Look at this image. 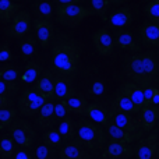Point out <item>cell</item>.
<instances>
[{"mask_svg": "<svg viewBox=\"0 0 159 159\" xmlns=\"http://www.w3.org/2000/svg\"><path fill=\"white\" fill-rule=\"evenodd\" d=\"M140 123L141 129L144 133H149L151 130H154V127L157 126L159 121V106L155 105H145L143 109L140 110Z\"/></svg>", "mask_w": 159, "mask_h": 159, "instance_id": "18", "label": "cell"}, {"mask_svg": "<svg viewBox=\"0 0 159 159\" xmlns=\"http://www.w3.org/2000/svg\"><path fill=\"white\" fill-rule=\"evenodd\" d=\"M16 92H18V85L16 82L0 80V95L3 96H13Z\"/></svg>", "mask_w": 159, "mask_h": 159, "instance_id": "39", "label": "cell"}, {"mask_svg": "<svg viewBox=\"0 0 159 159\" xmlns=\"http://www.w3.org/2000/svg\"><path fill=\"white\" fill-rule=\"evenodd\" d=\"M8 134L20 148L30 149L35 143V130L25 119L17 117L14 123L8 127Z\"/></svg>", "mask_w": 159, "mask_h": 159, "instance_id": "5", "label": "cell"}, {"mask_svg": "<svg viewBox=\"0 0 159 159\" xmlns=\"http://www.w3.org/2000/svg\"><path fill=\"white\" fill-rule=\"evenodd\" d=\"M92 43L99 55L110 56L116 46L115 35H112L107 28H101L92 35Z\"/></svg>", "mask_w": 159, "mask_h": 159, "instance_id": "9", "label": "cell"}, {"mask_svg": "<svg viewBox=\"0 0 159 159\" xmlns=\"http://www.w3.org/2000/svg\"><path fill=\"white\" fill-rule=\"evenodd\" d=\"M66 101H67V103H69L70 112L71 113H74V115H77V116L85 115V110H87V106H88V102L85 98L73 95V96H70L69 99H66Z\"/></svg>", "mask_w": 159, "mask_h": 159, "instance_id": "32", "label": "cell"}, {"mask_svg": "<svg viewBox=\"0 0 159 159\" xmlns=\"http://www.w3.org/2000/svg\"><path fill=\"white\" fill-rule=\"evenodd\" d=\"M35 120L39 129H42V130L53 129L56 126V123H57V119H56V115H55V103L52 101H48L39 109Z\"/></svg>", "mask_w": 159, "mask_h": 159, "instance_id": "16", "label": "cell"}, {"mask_svg": "<svg viewBox=\"0 0 159 159\" xmlns=\"http://www.w3.org/2000/svg\"><path fill=\"white\" fill-rule=\"evenodd\" d=\"M82 0H56L57 6H64V4H81Z\"/></svg>", "mask_w": 159, "mask_h": 159, "instance_id": "45", "label": "cell"}, {"mask_svg": "<svg viewBox=\"0 0 159 159\" xmlns=\"http://www.w3.org/2000/svg\"><path fill=\"white\" fill-rule=\"evenodd\" d=\"M89 3H91L92 11L96 16L101 17V18H105V16L107 14L110 6H112V3L109 0H89Z\"/></svg>", "mask_w": 159, "mask_h": 159, "instance_id": "37", "label": "cell"}, {"mask_svg": "<svg viewBox=\"0 0 159 159\" xmlns=\"http://www.w3.org/2000/svg\"><path fill=\"white\" fill-rule=\"evenodd\" d=\"M11 159H32V157H31V154L28 152V149L20 148L16 151V154H14V157Z\"/></svg>", "mask_w": 159, "mask_h": 159, "instance_id": "42", "label": "cell"}, {"mask_svg": "<svg viewBox=\"0 0 159 159\" xmlns=\"http://www.w3.org/2000/svg\"><path fill=\"white\" fill-rule=\"evenodd\" d=\"M149 105H155V106H159V88L157 87L154 91V95H152V99H151V103Z\"/></svg>", "mask_w": 159, "mask_h": 159, "instance_id": "46", "label": "cell"}, {"mask_svg": "<svg viewBox=\"0 0 159 159\" xmlns=\"http://www.w3.org/2000/svg\"><path fill=\"white\" fill-rule=\"evenodd\" d=\"M20 77H21V73H20L18 67L13 66V64H8V63L0 66V80L16 82Z\"/></svg>", "mask_w": 159, "mask_h": 159, "instance_id": "34", "label": "cell"}, {"mask_svg": "<svg viewBox=\"0 0 159 159\" xmlns=\"http://www.w3.org/2000/svg\"><path fill=\"white\" fill-rule=\"evenodd\" d=\"M46 99L42 95H39L34 88L25 89L24 92L20 95L18 98V113H21L22 116L27 117H34L38 115L39 109L46 103Z\"/></svg>", "mask_w": 159, "mask_h": 159, "instance_id": "6", "label": "cell"}, {"mask_svg": "<svg viewBox=\"0 0 159 159\" xmlns=\"http://www.w3.org/2000/svg\"><path fill=\"white\" fill-rule=\"evenodd\" d=\"M109 27L113 30H126L133 22V11L130 7H121L109 16Z\"/></svg>", "mask_w": 159, "mask_h": 159, "instance_id": "20", "label": "cell"}, {"mask_svg": "<svg viewBox=\"0 0 159 159\" xmlns=\"http://www.w3.org/2000/svg\"><path fill=\"white\" fill-rule=\"evenodd\" d=\"M144 14L151 22L159 24V0H151L144 7Z\"/></svg>", "mask_w": 159, "mask_h": 159, "instance_id": "36", "label": "cell"}, {"mask_svg": "<svg viewBox=\"0 0 159 159\" xmlns=\"http://www.w3.org/2000/svg\"><path fill=\"white\" fill-rule=\"evenodd\" d=\"M124 75L131 82L145 87H157L159 82V56L157 52L134 53L124 59Z\"/></svg>", "mask_w": 159, "mask_h": 159, "instance_id": "1", "label": "cell"}, {"mask_svg": "<svg viewBox=\"0 0 159 159\" xmlns=\"http://www.w3.org/2000/svg\"><path fill=\"white\" fill-rule=\"evenodd\" d=\"M77 138L89 152H98L109 144L105 129L89 119H80L77 123Z\"/></svg>", "mask_w": 159, "mask_h": 159, "instance_id": "3", "label": "cell"}, {"mask_svg": "<svg viewBox=\"0 0 159 159\" xmlns=\"http://www.w3.org/2000/svg\"><path fill=\"white\" fill-rule=\"evenodd\" d=\"M53 70L60 74L74 77L78 71L80 60H81V49L80 45L71 36L60 34L56 36L50 49Z\"/></svg>", "mask_w": 159, "mask_h": 159, "instance_id": "2", "label": "cell"}, {"mask_svg": "<svg viewBox=\"0 0 159 159\" xmlns=\"http://www.w3.org/2000/svg\"><path fill=\"white\" fill-rule=\"evenodd\" d=\"M115 43L116 46H119L123 50H127V52L140 53V45H138L135 36L129 30H119L115 34Z\"/></svg>", "mask_w": 159, "mask_h": 159, "instance_id": "22", "label": "cell"}, {"mask_svg": "<svg viewBox=\"0 0 159 159\" xmlns=\"http://www.w3.org/2000/svg\"><path fill=\"white\" fill-rule=\"evenodd\" d=\"M53 4L49 0H36L32 4V14L35 17V20H46L50 21L53 16Z\"/></svg>", "mask_w": 159, "mask_h": 159, "instance_id": "27", "label": "cell"}, {"mask_svg": "<svg viewBox=\"0 0 159 159\" xmlns=\"http://www.w3.org/2000/svg\"><path fill=\"white\" fill-rule=\"evenodd\" d=\"M59 159H92L89 151L81 144L77 137L74 140L64 143L59 149Z\"/></svg>", "mask_w": 159, "mask_h": 159, "instance_id": "10", "label": "cell"}, {"mask_svg": "<svg viewBox=\"0 0 159 159\" xmlns=\"http://www.w3.org/2000/svg\"><path fill=\"white\" fill-rule=\"evenodd\" d=\"M105 89H106V87H105L103 82L102 81H95L92 85H91L89 92L93 93V95H102V93L105 92Z\"/></svg>", "mask_w": 159, "mask_h": 159, "instance_id": "41", "label": "cell"}, {"mask_svg": "<svg viewBox=\"0 0 159 159\" xmlns=\"http://www.w3.org/2000/svg\"><path fill=\"white\" fill-rule=\"evenodd\" d=\"M157 157H158V159H159V145H158V149H157Z\"/></svg>", "mask_w": 159, "mask_h": 159, "instance_id": "48", "label": "cell"}, {"mask_svg": "<svg viewBox=\"0 0 159 159\" xmlns=\"http://www.w3.org/2000/svg\"><path fill=\"white\" fill-rule=\"evenodd\" d=\"M35 159H59V152L53 147L41 144L35 148Z\"/></svg>", "mask_w": 159, "mask_h": 159, "instance_id": "35", "label": "cell"}, {"mask_svg": "<svg viewBox=\"0 0 159 159\" xmlns=\"http://www.w3.org/2000/svg\"><path fill=\"white\" fill-rule=\"evenodd\" d=\"M34 89L42 95L46 101H53L55 98V82H53V71H46L42 73L38 81L34 84Z\"/></svg>", "mask_w": 159, "mask_h": 159, "instance_id": "17", "label": "cell"}, {"mask_svg": "<svg viewBox=\"0 0 159 159\" xmlns=\"http://www.w3.org/2000/svg\"><path fill=\"white\" fill-rule=\"evenodd\" d=\"M157 53H158V56H159V46H158V52Z\"/></svg>", "mask_w": 159, "mask_h": 159, "instance_id": "49", "label": "cell"}, {"mask_svg": "<svg viewBox=\"0 0 159 159\" xmlns=\"http://www.w3.org/2000/svg\"><path fill=\"white\" fill-rule=\"evenodd\" d=\"M120 92H123L129 99H131L133 103L137 105L140 109L145 106V98H144V89L140 85L134 84V82H123L120 87Z\"/></svg>", "mask_w": 159, "mask_h": 159, "instance_id": "24", "label": "cell"}, {"mask_svg": "<svg viewBox=\"0 0 159 159\" xmlns=\"http://www.w3.org/2000/svg\"><path fill=\"white\" fill-rule=\"evenodd\" d=\"M55 115H56L57 121H61L63 119H66L69 115H71L70 107H69V103H67L66 99H61V101H59V102H56L55 103Z\"/></svg>", "mask_w": 159, "mask_h": 159, "instance_id": "38", "label": "cell"}, {"mask_svg": "<svg viewBox=\"0 0 159 159\" xmlns=\"http://www.w3.org/2000/svg\"><path fill=\"white\" fill-rule=\"evenodd\" d=\"M159 145L158 133H151L147 137L141 138L135 147V158L137 159H152L157 154Z\"/></svg>", "mask_w": 159, "mask_h": 159, "instance_id": "12", "label": "cell"}, {"mask_svg": "<svg viewBox=\"0 0 159 159\" xmlns=\"http://www.w3.org/2000/svg\"><path fill=\"white\" fill-rule=\"evenodd\" d=\"M36 45H38V41H36L35 36H32V35L24 36V38L20 41V45H18L22 57L24 59L32 57L34 53H35V50H36Z\"/></svg>", "mask_w": 159, "mask_h": 159, "instance_id": "30", "label": "cell"}, {"mask_svg": "<svg viewBox=\"0 0 159 159\" xmlns=\"http://www.w3.org/2000/svg\"><path fill=\"white\" fill-rule=\"evenodd\" d=\"M91 121L99 124L102 127H106L110 123V116H109V109L105 107L101 103H88L85 115Z\"/></svg>", "mask_w": 159, "mask_h": 159, "instance_id": "19", "label": "cell"}, {"mask_svg": "<svg viewBox=\"0 0 159 159\" xmlns=\"http://www.w3.org/2000/svg\"><path fill=\"white\" fill-rule=\"evenodd\" d=\"M34 32L38 43L42 48H48L55 38V27L52 21L46 20H34Z\"/></svg>", "mask_w": 159, "mask_h": 159, "instance_id": "13", "label": "cell"}, {"mask_svg": "<svg viewBox=\"0 0 159 159\" xmlns=\"http://www.w3.org/2000/svg\"><path fill=\"white\" fill-rule=\"evenodd\" d=\"M105 133L107 135V140L109 143H119V144H133L134 141L141 140V137L126 131V130H121L119 127H116L115 124L109 123L105 127Z\"/></svg>", "mask_w": 159, "mask_h": 159, "instance_id": "21", "label": "cell"}, {"mask_svg": "<svg viewBox=\"0 0 159 159\" xmlns=\"http://www.w3.org/2000/svg\"><path fill=\"white\" fill-rule=\"evenodd\" d=\"M17 113L18 110L16 107H7V109L0 110V130L8 129L17 119Z\"/></svg>", "mask_w": 159, "mask_h": 159, "instance_id": "33", "label": "cell"}, {"mask_svg": "<svg viewBox=\"0 0 159 159\" xmlns=\"http://www.w3.org/2000/svg\"><path fill=\"white\" fill-rule=\"evenodd\" d=\"M140 107L133 103L131 99H129L123 92L119 91L109 103V112L113 113H130V115H137L140 113Z\"/></svg>", "mask_w": 159, "mask_h": 159, "instance_id": "15", "label": "cell"}, {"mask_svg": "<svg viewBox=\"0 0 159 159\" xmlns=\"http://www.w3.org/2000/svg\"><path fill=\"white\" fill-rule=\"evenodd\" d=\"M13 59H14V53H13V50H11L10 45H8L7 42L0 45V63L7 64V63H10Z\"/></svg>", "mask_w": 159, "mask_h": 159, "instance_id": "40", "label": "cell"}, {"mask_svg": "<svg viewBox=\"0 0 159 159\" xmlns=\"http://www.w3.org/2000/svg\"><path fill=\"white\" fill-rule=\"evenodd\" d=\"M42 141H43V144H46V145H49V147H53V148H56V149L57 148L60 149L64 144L63 138H61L60 133L57 131V129L45 130L43 135H42Z\"/></svg>", "mask_w": 159, "mask_h": 159, "instance_id": "31", "label": "cell"}, {"mask_svg": "<svg viewBox=\"0 0 159 159\" xmlns=\"http://www.w3.org/2000/svg\"><path fill=\"white\" fill-rule=\"evenodd\" d=\"M53 82H55V98L57 101L69 99L70 96L74 95V87H73L71 77L53 71Z\"/></svg>", "mask_w": 159, "mask_h": 159, "instance_id": "14", "label": "cell"}, {"mask_svg": "<svg viewBox=\"0 0 159 159\" xmlns=\"http://www.w3.org/2000/svg\"><path fill=\"white\" fill-rule=\"evenodd\" d=\"M16 145L14 140L10 137V134L0 135V159H11L16 154Z\"/></svg>", "mask_w": 159, "mask_h": 159, "instance_id": "29", "label": "cell"}, {"mask_svg": "<svg viewBox=\"0 0 159 159\" xmlns=\"http://www.w3.org/2000/svg\"><path fill=\"white\" fill-rule=\"evenodd\" d=\"M41 75H42L41 64L34 61V60H30L27 64H25L24 70L21 71V77H20V80H21V82L25 85H32L38 81Z\"/></svg>", "mask_w": 159, "mask_h": 159, "instance_id": "25", "label": "cell"}, {"mask_svg": "<svg viewBox=\"0 0 159 159\" xmlns=\"http://www.w3.org/2000/svg\"><path fill=\"white\" fill-rule=\"evenodd\" d=\"M21 11V4L11 0H0V21L11 22L13 18Z\"/></svg>", "mask_w": 159, "mask_h": 159, "instance_id": "26", "label": "cell"}, {"mask_svg": "<svg viewBox=\"0 0 159 159\" xmlns=\"http://www.w3.org/2000/svg\"><path fill=\"white\" fill-rule=\"evenodd\" d=\"M157 87H145L143 88L144 89V98H145V103L149 105L151 103V99H152V95H154V91Z\"/></svg>", "mask_w": 159, "mask_h": 159, "instance_id": "44", "label": "cell"}, {"mask_svg": "<svg viewBox=\"0 0 159 159\" xmlns=\"http://www.w3.org/2000/svg\"><path fill=\"white\" fill-rule=\"evenodd\" d=\"M57 131L60 133L64 143H69V141L74 140V138L77 137V123H75L70 116H67L66 119L59 121Z\"/></svg>", "mask_w": 159, "mask_h": 159, "instance_id": "28", "label": "cell"}, {"mask_svg": "<svg viewBox=\"0 0 159 159\" xmlns=\"http://www.w3.org/2000/svg\"><path fill=\"white\" fill-rule=\"evenodd\" d=\"M110 116V123L115 124L116 127L121 130H126V131L135 134L138 137L144 134L143 129H141V123L140 119L135 117L134 115H130V113H113L109 112Z\"/></svg>", "mask_w": 159, "mask_h": 159, "instance_id": "7", "label": "cell"}, {"mask_svg": "<svg viewBox=\"0 0 159 159\" xmlns=\"http://www.w3.org/2000/svg\"><path fill=\"white\" fill-rule=\"evenodd\" d=\"M57 21L63 27L67 28H77L85 18L93 14L92 8L85 7L82 4H64L57 6L55 8Z\"/></svg>", "mask_w": 159, "mask_h": 159, "instance_id": "4", "label": "cell"}, {"mask_svg": "<svg viewBox=\"0 0 159 159\" xmlns=\"http://www.w3.org/2000/svg\"><path fill=\"white\" fill-rule=\"evenodd\" d=\"M110 3H112V4H119V3H123L124 0H109Z\"/></svg>", "mask_w": 159, "mask_h": 159, "instance_id": "47", "label": "cell"}, {"mask_svg": "<svg viewBox=\"0 0 159 159\" xmlns=\"http://www.w3.org/2000/svg\"><path fill=\"white\" fill-rule=\"evenodd\" d=\"M14 102L11 99V96H3L0 95V110L2 109H7V107H13Z\"/></svg>", "mask_w": 159, "mask_h": 159, "instance_id": "43", "label": "cell"}, {"mask_svg": "<svg viewBox=\"0 0 159 159\" xmlns=\"http://www.w3.org/2000/svg\"><path fill=\"white\" fill-rule=\"evenodd\" d=\"M140 38L147 46H159V24L147 21L140 27Z\"/></svg>", "mask_w": 159, "mask_h": 159, "instance_id": "23", "label": "cell"}, {"mask_svg": "<svg viewBox=\"0 0 159 159\" xmlns=\"http://www.w3.org/2000/svg\"><path fill=\"white\" fill-rule=\"evenodd\" d=\"M135 155V148L131 144L109 143L102 149L101 159H131Z\"/></svg>", "mask_w": 159, "mask_h": 159, "instance_id": "11", "label": "cell"}, {"mask_svg": "<svg viewBox=\"0 0 159 159\" xmlns=\"http://www.w3.org/2000/svg\"><path fill=\"white\" fill-rule=\"evenodd\" d=\"M31 27H32V20H31V14L27 10H21L16 17L13 18V21L10 22L7 32L10 36L17 39H22L24 36L30 35Z\"/></svg>", "mask_w": 159, "mask_h": 159, "instance_id": "8", "label": "cell"}, {"mask_svg": "<svg viewBox=\"0 0 159 159\" xmlns=\"http://www.w3.org/2000/svg\"><path fill=\"white\" fill-rule=\"evenodd\" d=\"M11 2H18V0H11Z\"/></svg>", "mask_w": 159, "mask_h": 159, "instance_id": "50", "label": "cell"}]
</instances>
